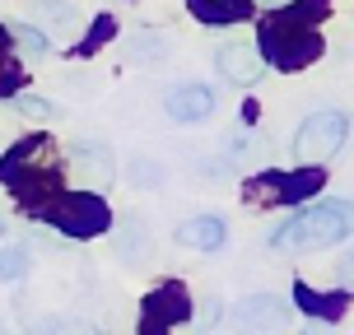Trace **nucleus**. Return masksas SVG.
I'll list each match as a JSON object with an SVG mask.
<instances>
[{
    "label": "nucleus",
    "mask_w": 354,
    "mask_h": 335,
    "mask_svg": "<svg viewBox=\"0 0 354 335\" xmlns=\"http://www.w3.org/2000/svg\"><path fill=\"white\" fill-rule=\"evenodd\" d=\"M326 19V0H284L275 5V15L261 23V47L266 61H275L280 70H303L322 56V37L313 33V23Z\"/></svg>",
    "instance_id": "1"
},
{
    "label": "nucleus",
    "mask_w": 354,
    "mask_h": 335,
    "mask_svg": "<svg viewBox=\"0 0 354 335\" xmlns=\"http://www.w3.org/2000/svg\"><path fill=\"white\" fill-rule=\"evenodd\" d=\"M354 233V200H322L313 210H299L294 219H284L280 229L270 233V247L275 251H326L336 247L340 238Z\"/></svg>",
    "instance_id": "2"
},
{
    "label": "nucleus",
    "mask_w": 354,
    "mask_h": 335,
    "mask_svg": "<svg viewBox=\"0 0 354 335\" xmlns=\"http://www.w3.org/2000/svg\"><path fill=\"white\" fill-rule=\"evenodd\" d=\"M52 140L47 135H33V140L15 144L5 163H0V182H10L24 200H37V195H52L56 191V168H52Z\"/></svg>",
    "instance_id": "3"
},
{
    "label": "nucleus",
    "mask_w": 354,
    "mask_h": 335,
    "mask_svg": "<svg viewBox=\"0 0 354 335\" xmlns=\"http://www.w3.org/2000/svg\"><path fill=\"white\" fill-rule=\"evenodd\" d=\"M47 219H52L56 233H66V238H98V233H107V224H112V210L103 205V195L71 191V195H61V200L47 205Z\"/></svg>",
    "instance_id": "4"
},
{
    "label": "nucleus",
    "mask_w": 354,
    "mask_h": 335,
    "mask_svg": "<svg viewBox=\"0 0 354 335\" xmlns=\"http://www.w3.org/2000/svg\"><path fill=\"white\" fill-rule=\"evenodd\" d=\"M345 135H350V117L336 112V107H322V112H313V117L299 126V135H294V159L299 163H326L340 144H345Z\"/></svg>",
    "instance_id": "5"
},
{
    "label": "nucleus",
    "mask_w": 354,
    "mask_h": 335,
    "mask_svg": "<svg viewBox=\"0 0 354 335\" xmlns=\"http://www.w3.org/2000/svg\"><path fill=\"white\" fill-rule=\"evenodd\" d=\"M214 66H219V75H224L229 84H257V79L266 75V56H261L257 42H248V37H229V42H219Z\"/></svg>",
    "instance_id": "6"
},
{
    "label": "nucleus",
    "mask_w": 354,
    "mask_h": 335,
    "mask_svg": "<svg viewBox=\"0 0 354 335\" xmlns=\"http://www.w3.org/2000/svg\"><path fill=\"white\" fill-rule=\"evenodd\" d=\"M71 173L84 182L88 191H103L112 173H117V163H112V149L98 140H75L71 144Z\"/></svg>",
    "instance_id": "7"
},
{
    "label": "nucleus",
    "mask_w": 354,
    "mask_h": 335,
    "mask_svg": "<svg viewBox=\"0 0 354 335\" xmlns=\"http://www.w3.org/2000/svg\"><path fill=\"white\" fill-rule=\"evenodd\" d=\"M163 112H168L173 122H182V126L205 122V117L214 112V88L210 84H196V79L173 84V88H168V98H163Z\"/></svg>",
    "instance_id": "8"
},
{
    "label": "nucleus",
    "mask_w": 354,
    "mask_h": 335,
    "mask_svg": "<svg viewBox=\"0 0 354 335\" xmlns=\"http://www.w3.org/2000/svg\"><path fill=\"white\" fill-rule=\"evenodd\" d=\"M187 307H192L187 289H182V284H163V289H154V294L145 298L140 331H168L177 321H187Z\"/></svg>",
    "instance_id": "9"
},
{
    "label": "nucleus",
    "mask_w": 354,
    "mask_h": 335,
    "mask_svg": "<svg viewBox=\"0 0 354 335\" xmlns=\"http://www.w3.org/2000/svg\"><path fill=\"white\" fill-rule=\"evenodd\" d=\"M322 186V163H303V173L294 177H261V182H252L248 191H275L270 200H303V195H313Z\"/></svg>",
    "instance_id": "10"
},
{
    "label": "nucleus",
    "mask_w": 354,
    "mask_h": 335,
    "mask_svg": "<svg viewBox=\"0 0 354 335\" xmlns=\"http://www.w3.org/2000/svg\"><path fill=\"white\" fill-rule=\"evenodd\" d=\"M233 321H238V326H257V331L280 326L284 321V298L280 294H248V298L233 307Z\"/></svg>",
    "instance_id": "11"
},
{
    "label": "nucleus",
    "mask_w": 354,
    "mask_h": 335,
    "mask_svg": "<svg viewBox=\"0 0 354 335\" xmlns=\"http://www.w3.org/2000/svg\"><path fill=\"white\" fill-rule=\"evenodd\" d=\"M224 219L219 214H196V219H187L182 229H177V242L182 247H192V251H219L224 247Z\"/></svg>",
    "instance_id": "12"
},
{
    "label": "nucleus",
    "mask_w": 354,
    "mask_h": 335,
    "mask_svg": "<svg viewBox=\"0 0 354 335\" xmlns=\"http://www.w3.org/2000/svg\"><path fill=\"white\" fill-rule=\"evenodd\" d=\"M201 23H238V19L252 15V0H187Z\"/></svg>",
    "instance_id": "13"
},
{
    "label": "nucleus",
    "mask_w": 354,
    "mask_h": 335,
    "mask_svg": "<svg viewBox=\"0 0 354 335\" xmlns=\"http://www.w3.org/2000/svg\"><path fill=\"white\" fill-rule=\"evenodd\" d=\"M126 61H136V66H159V61H168V37L154 33V28L131 33L126 37Z\"/></svg>",
    "instance_id": "14"
},
{
    "label": "nucleus",
    "mask_w": 354,
    "mask_h": 335,
    "mask_svg": "<svg viewBox=\"0 0 354 335\" xmlns=\"http://www.w3.org/2000/svg\"><path fill=\"white\" fill-rule=\"evenodd\" d=\"M117 256L122 261H145L149 256V233H145L140 214H126L122 233H117Z\"/></svg>",
    "instance_id": "15"
},
{
    "label": "nucleus",
    "mask_w": 354,
    "mask_h": 335,
    "mask_svg": "<svg viewBox=\"0 0 354 335\" xmlns=\"http://www.w3.org/2000/svg\"><path fill=\"white\" fill-rule=\"evenodd\" d=\"M294 298L303 303V312H308V317H326V321H336L340 307H345V294H317V289H308V284L294 289Z\"/></svg>",
    "instance_id": "16"
},
{
    "label": "nucleus",
    "mask_w": 354,
    "mask_h": 335,
    "mask_svg": "<svg viewBox=\"0 0 354 335\" xmlns=\"http://www.w3.org/2000/svg\"><path fill=\"white\" fill-rule=\"evenodd\" d=\"M33 15L42 19V23H52V28H61V33H71V28H75V10L66 5V0H37Z\"/></svg>",
    "instance_id": "17"
},
{
    "label": "nucleus",
    "mask_w": 354,
    "mask_h": 335,
    "mask_svg": "<svg viewBox=\"0 0 354 335\" xmlns=\"http://www.w3.org/2000/svg\"><path fill=\"white\" fill-rule=\"evenodd\" d=\"M24 270H28V251L24 247H0V280L15 284V280H24Z\"/></svg>",
    "instance_id": "18"
},
{
    "label": "nucleus",
    "mask_w": 354,
    "mask_h": 335,
    "mask_svg": "<svg viewBox=\"0 0 354 335\" xmlns=\"http://www.w3.org/2000/svg\"><path fill=\"white\" fill-rule=\"evenodd\" d=\"M10 37H15L28 56H42L47 47H52V42H47V33H42V28H33V23H15V28H10Z\"/></svg>",
    "instance_id": "19"
},
{
    "label": "nucleus",
    "mask_w": 354,
    "mask_h": 335,
    "mask_svg": "<svg viewBox=\"0 0 354 335\" xmlns=\"http://www.w3.org/2000/svg\"><path fill=\"white\" fill-rule=\"evenodd\" d=\"M126 177H131L136 186H163V168H159V163H149V159H131Z\"/></svg>",
    "instance_id": "20"
},
{
    "label": "nucleus",
    "mask_w": 354,
    "mask_h": 335,
    "mask_svg": "<svg viewBox=\"0 0 354 335\" xmlns=\"http://www.w3.org/2000/svg\"><path fill=\"white\" fill-rule=\"evenodd\" d=\"M15 107L24 117H37V122H52L56 117V107L47 103V98H37V93H15Z\"/></svg>",
    "instance_id": "21"
},
{
    "label": "nucleus",
    "mask_w": 354,
    "mask_h": 335,
    "mask_svg": "<svg viewBox=\"0 0 354 335\" xmlns=\"http://www.w3.org/2000/svg\"><path fill=\"white\" fill-rule=\"evenodd\" d=\"M103 37H112V19H98V23H93V33L84 37V47H80V52H93Z\"/></svg>",
    "instance_id": "22"
},
{
    "label": "nucleus",
    "mask_w": 354,
    "mask_h": 335,
    "mask_svg": "<svg viewBox=\"0 0 354 335\" xmlns=\"http://www.w3.org/2000/svg\"><path fill=\"white\" fill-rule=\"evenodd\" d=\"M340 289H345V294L354 298V247H350V256L340 261Z\"/></svg>",
    "instance_id": "23"
},
{
    "label": "nucleus",
    "mask_w": 354,
    "mask_h": 335,
    "mask_svg": "<svg viewBox=\"0 0 354 335\" xmlns=\"http://www.w3.org/2000/svg\"><path fill=\"white\" fill-rule=\"evenodd\" d=\"M15 84H19V70L15 66H0V93H10Z\"/></svg>",
    "instance_id": "24"
},
{
    "label": "nucleus",
    "mask_w": 354,
    "mask_h": 335,
    "mask_svg": "<svg viewBox=\"0 0 354 335\" xmlns=\"http://www.w3.org/2000/svg\"><path fill=\"white\" fill-rule=\"evenodd\" d=\"M5 47H10V28L0 23V52H5Z\"/></svg>",
    "instance_id": "25"
},
{
    "label": "nucleus",
    "mask_w": 354,
    "mask_h": 335,
    "mask_svg": "<svg viewBox=\"0 0 354 335\" xmlns=\"http://www.w3.org/2000/svg\"><path fill=\"white\" fill-rule=\"evenodd\" d=\"M261 5H266V10H275V5H284V0H261Z\"/></svg>",
    "instance_id": "26"
},
{
    "label": "nucleus",
    "mask_w": 354,
    "mask_h": 335,
    "mask_svg": "<svg viewBox=\"0 0 354 335\" xmlns=\"http://www.w3.org/2000/svg\"><path fill=\"white\" fill-rule=\"evenodd\" d=\"M0 233H5V224H0Z\"/></svg>",
    "instance_id": "27"
}]
</instances>
